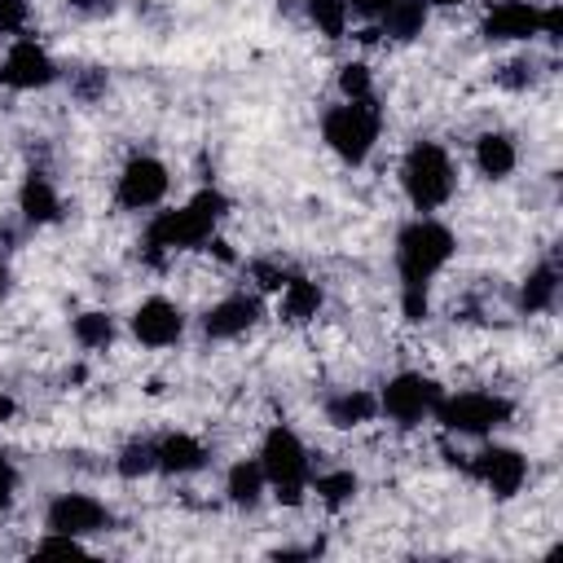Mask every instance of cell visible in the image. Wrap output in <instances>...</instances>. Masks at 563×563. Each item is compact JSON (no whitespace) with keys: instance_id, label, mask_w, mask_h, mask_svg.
<instances>
[{"instance_id":"36","label":"cell","mask_w":563,"mask_h":563,"mask_svg":"<svg viewBox=\"0 0 563 563\" xmlns=\"http://www.w3.org/2000/svg\"><path fill=\"white\" fill-rule=\"evenodd\" d=\"M501 84H510V88L532 84V66H528V62H510V66H506V75H501Z\"/></svg>"},{"instance_id":"16","label":"cell","mask_w":563,"mask_h":563,"mask_svg":"<svg viewBox=\"0 0 563 563\" xmlns=\"http://www.w3.org/2000/svg\"><path fill=\"white\" fill-rule=\"evenodd\" d=\"M154 453H158V471H167V475H194V471L207 466L202 440H194L185 431H172V435L154 440Z\"/></svg>"},{"instance_id":"8","label":"cell","mask_w":563,"mask_h":563,"mask_svg":"<svg viewBox=\"0 0 563 563\" xmlns=\"http://www.w3.org/2000/svg\"><path fill=\"white\" fill-rule=\"evenodd\" d=\"M466 471H471V479H479L497 501H506V497H515V493L523 488V479H528V457H523L519 449H510V444H488V449H479V453L466 462Z\"/></svg>"},{"instance_id":"32","label":"cell","mask_w":563,"mask_h":563,"mask_svg":"<svg viewBox=\"0 0 563 563\" xmlns=\"http://www.w3.org/2000/svg\"><path fill=\"white\" fill-rule=\"evenodd\" d=\"M13 493H18V471L9 457H0V510L13 501Z\"/></svg>"},{"instance_id":"13","label":"cell","mask_w":563,"mask_h":563,"mask_svg":"<svg viewBox=\"0 0 563 563\" xmlns=\"http://www.w3.org/2000/svg\"><path fill=\"white\" fill-rule=\"evenodd\" d=\"M132 334H136L145 347H172V343L185 334V312H180L172 299H163V295L141 299L136 312H132Z\"/></svg>"},{"instance_id":"39","label":"cell","mask_w":563,"mask_h":563,"mask_svg":"<svg viewBox=\"0 0 563 563\" xmlns=\"http://www.w3.org/2000/svg\"><path fill=\"white\" fill-rule=\"evenodd\" d=\"M427 4H440V9H453V4H462V0H427Z\"/></svg>"},{"instance_id":"25","label":"cell","mask_w":563,"mask_h":563,"mask_svg":"<svg viewBox=\"0 0 563 563\" xmlns=\"http://www.w3.org/2000/svg\"><path fill=\"white\" fill-rule=\"evenodd\" d=\"M303 13L330 40H339L347 31V0H303Z\"/></svg>"},{"instance_id":"31","label":"cell","mask_w":563,"mask_h":563,"mask_svg":"<svg viewBox=\"0 0 563 563\" xmlns=\"http://www.w3.org/2000/svg\"><path fill=\"white\" fill-rule=\"evenodd\" d=\"M541 35H545L550 44H559V40H563V9H559V4L541 9Z\"/></svg>"},{"instance_id":"34","label":"cell","mask_w":563,"mask_h":563,"mask_svg":"<svg viewBox=\"0 0 563 563\" xmlns=\"http://www.w3.org/2000/svg\"><path fill=\"white\" fill-rule=\"evenodd\" d=\"M70 9H79V13H88V18H101V13H114L119 9V0H66Z\"/></svg>"},{"instance_id":"24","label":"cell","mask_w":563,"mask_h":563,"mask_svg":"<svg viewBox=\"0 0 563 563\" xmlns=\"http://www.w3.org/2000/svg\"><path fill=\"white\" fill-rule=\"evenodd\" d=\"M308 484L317 488V501H325V506H347L356 497V488H361V479L352 471H321Z\"/></svg>"},{"instance_id":"35","label":"cell","mask_w":563,"mask_h":563,"mask_svg":"<svg viewBox=\"0 0 563 563\" xmlns=\"http://www.w3.org/2000/svg\"><path fill=\"white\" fill-rule=\"evenodd\" d=\"M387 4H396V0H347V13H361V18H383V13H387Z\"/></svg>"},{"instance_id":"12","label":"cell","mask_w":563,"mask_h":563,"mask_svg":"<svg viewBox=\"0 0 563 563\" xmlns=\"http://www.w3.org/2000/svg\"><path fill=\"white\" fill-rule=\"evenodd\" d=\"M479 31H484V40H497V44L532 40V35H541V9L532 0H497L484 9Z\"/></svg>"},{"instance_id":"21","label":"cell","mask_w":563,"mask_h":563,"mask_svg":"<svg viewBox=\"0 0 563 563\" xmlns=\"http://www.w3.org/2000/svg\"><path fill=\"white\" fill-rule=\"evenodd\" d=\"M264 488H268V479H264V471H260V462L255 457H246V462H233L229 466V475H224V493H229V501L233 506H260V497H264Z\"/></svg>"},{"instance_id":"26","label":"cell","mask_w":563,"mask_h":563,"mask_svg":"<svg viewBox=\"0 0 563 563\" xmlns=\"http://www.w3.org/2000/svg\"><path fill=\"white\" fill-rule=\"evenodd\" d=\"M70 334L79 347H106L114 339V317L110 312H79L70 321Z\"/></svg>"},{"instance_id":"33","label":"cell","mask_w":563,"mask_h":563,"mask_svg":"<svg viewBox=\"0 0 563 563\" xmlns=\"http://www.w3.org/2000/svg\"><path fill=\"white\" fill-rule=\"evenodd\" d=\"M255 277H260L264 290H282L290 273H286V268H273V264H255Z\"/></svg>"},{"instance_id":"22","label":"cell","mask_w":563,"mask_h":563,"mask_svg":"<svg viewBox=\"0 0 563 563\" xmlns=\"http://www.w3.org/2000/svg\"><path fill=\"white\" fill-rule=\"evenodd\" d=\"M554 295H559V268L545 260V264H537V268L523 277V286H519V308H523V312H545V308H554Z\"/></svg>"},{"instance_id":"4","label":"cell","mask_w":563,"mask_h":563,"mask_svg":"<svg viewBox=\"0 0 563 563\" xmlns=\"http://www.w3.org/2000/svg\"><path fill=\"white\" fill-rule=\"evenodd\" d=\"M260 471L273 488V497L282 506H299L303 493H308V479H312V462H308V449L303 440L290 431V427H268L264 440H260Z\"/></svg>"},{"instance_id":"28","label":"cell","mask_w":563,"mask_h":563,"mask_svg":"<svg viewBox=\"0 0 563 563\" xmlns=\"http://www.w3.org/2000/svg\"><path fill=\"white\" fill-rule=\"evenodd\" d=\"M106 88H110V79H106V70H97V66H79V70L70 75V92H75L79 101H101Z\"/></svg>"},{"instance_id":"20","label":"cell","mask_w":563,"mask_h":563,"mask_svg":"<svg viewBox=\"0 0 563 563\" xmlns=\"http://www.w3.org/2000/svg\"><path fill=\"white\" fill-rule=\"evenodd\" d=\"M515 163H519V150H515V141H510L506 132H484V136L475 141V167H479L488 180H506V176L515 172Z\"/></svg>"},{"instance_id":"9","label":"cell","mask_w":563,"mask_h":563,"mask_svg":"<svg viewBox=\"0 0 563 563\" xmlns=\"http://www.w3.org/2000/svg\"><path fill=\"white\" fill-rule=\"evenodd\" d=\"M167 185H172V176H167V167H163L154 154H132V158L123 163V172H119L114 198H119V207H128V211H150V207L163 202Z\"/></svg>"},{"instance_id":"17","label":"cell","mask_w":563,"mask_h":563,"mask_svg":"<svg viewBox=\"0 0 563 563\" xmlns=\"http://www.w3.org/2000/svg\"><path fill=\"white\" fill-rule=\"evenodd\" d=\"M321 299L325 295H321V286L312 277H286L282 299H277V317L290 321V325H303V321H312L321 312Z\"/></svg>"},{"instance_id":"11","label":"cell","mask_w":563,"mask_h":563,"mask_svg":"<svg viewBox=\"0 0 563 563\" xmlns=\"http://www.w3.org/2000/svg\"><path fill=\"white\" fill-rule=\"evenodd\" d=\"M57 79V62L35 44V40H13V48L0 57V84L31 92V88H48Z\"/></svg>"},{"instance_id":"5","label":"cell","mask_w":563,"mask_h":563,"mask_svg":"<svg viewBox=\"0 0 563 563\" xmlns=\"http://www.w3.org/2000/svg\"><path fill=\"white\" fill-rule=\"evenodd\" d=\"M378 128H383V114H378V101H374V97L330 106L325 119H321V136H325V145H330L343 163H352V167H361V163L374 154V145H378Z\"/></svg>"},{"instance_id":"6","label":"cell","mask_w":563,"mask_h":563,"mask_svg":"<svg viewBox=\"0 0 563 563\" xmlns=\"http://www.w3.org/2000/svg\"><path fill=\"white\" fill-rule=\"evenodd\" d=\"M515 405L506 396H493V391H457V396H440L435 405V422L444 431H457V435H488L497 431L501 422H510Z\"/></svg>"},{"instance_id":"15","label":"cell","mask_w":563,"mask_h":563,"mask_svg":"<svg viewBox=\"0 0 563 563\" xmlns=\"http://www.w3.org/2000/svg\"><path fill=\"white\" fill-rule=\"evenodd\" d=\"M18 211H22V220L35 224V229L62 220V198H57V189H53V180H48L44 172H31V176L22 180V189H18Z\"/></svg>"},{"instance_id":"3","label":"cell","mask_w":563,"mask_h":563,"mask_svg":"<svg viewBox=\"0 0 563 563\" xmlns=\"http://www.w3.org/2000/svg\"><path fill=\"white\" fill-rule=\"evenodd\" d=\"M400 189L418 216L440 211L457 189V172H453L449 150L440 141H413L400 158Z\"/></svg>"},{"instance_id":"37","label":"cell","mask_w":563,"mask_h":563,"mask_svg":"<svg viewBox=\"0 0 563 563\" xmlns=\"http://www.w3.org/2000/svg\"><path fill=\"white\" fill-rule=\"evenodd\" d=\"M9 282H13V277H9V264H4V260H0V299H4V295H9Z\"/></svg>"},{"instance_id":"1","label":"cell","mask_w":563,"mask_h":563,"mask_svg":"<svg viewBox=\"0 0 563 563\" xmlns=\"http://www.w3.org/2000/svg\"><path fill=\"white\" fill-rule=\"evenodd\" d=\"M457 238L449 224H440L435 216H413L400 233H396V273H400V312L405 321H422L431 299V282L435 273L453 260Z\"/></svg>"},{"instance_id":"7","label":"cell","mask_w":563,"mask_h":563,"mask_svg":"<svg viewBox=\"0 0 563 563\" xmlns=\"http://www.w3.org/2000/svg\"><path fill=\"white\" fill-rule=\"evenodd\" d=\"M440 396H444V391H440L435 378L405 369V374H396V378L383 383V391H378V413H387V418L400 422V427H418L422 418L435 413Z\"/></svg>"},{"instance_id":"30","label":"cell","mask_w":563,"mask_h":563,"mask_svg":"<svg viewBox=\"0 0 563 563\" xmlns=\"http://www.w3.org/2000/svg\"><path fill=\"white\" fill-rule=\"evenodd\" d=\"M35 550H40V554H84L79 537H70V532H53V528L35 541Z\"/></svg>"},{"instance_id":"23","label":"cell","mask_w":563,"mask_h":563,"mask_svg":"<svg viewBox=\"0 0 563 563\" xmlns=\"http://www.w3.org/2000/svg\"><path fill=\"white\" fill-rule=\"evenodd\" d=\"M114 471L123 479H141V475H154L158 471V453H154V440H132L123 444V453L114 457Z\"/></svg>"},{"instance_id":"14","label":"cell","mask_w":563,"mask_h":563,"mask_svg":"<svg viewBox=\"0 0 563 563\" xmlns=\"http://www.w3.org/2000/svg\"><path fill=\"white\" fill-rule=\"evenodd\" d=\"M260 321V299L255 295H224L202 312V334L207 339H238Z\"/></svg>"},{"instance_id":"29","label":"cell","mask_w":563,"mask_h":563,"mask_svg":"<svg viewBox=\"0 0 563 563\" xmlns=\"http://www.w3.org/2000/svg\"><path fill=\"white\" fill-rule=\"evenodd\" d=\"M26 18H31L26 0H0V35H22Z\"/></svg>"},{"instance_id":"10","label":"cell","mask_w":563,"mask_h":563,"mask_svg":"<svg viewBox=\"0 0 563 563\" xmlns=\"http://www.w3.org/2000/svg\"><path fill=\"white\" fill-rule=\"evenodd\" d=\"M44 528L70 532V537H92V532L110 528V510L88 493H57L44 510Z\"/></svg>"},{"instance_id":"27","label":"cell","mask_w":563,"mask_h":563,"mask_svg":"<svg viewBox=\"0 0 563 563\" xmlns=\"http://www.w3.org/2000/svg\"><path fill=\"white\" fill-rule=\"evenodd\" d=\"M339 92H343V101H361V97H374V79H369V66H365V62H347V66H339Z\"/></svg>"},{"instance_id":"38","label":"cell","mask_w":563,"mask_h":563,"mask_svg":"<svg viewBox=\"0 0 563 563\" xmlns=\"http://www.w3.org/2000/svg\"><path fill=\"white\" fill-rule=\"evenodd\" d=\"M13 418V400L9 396H0V422H9Z\"/></svg>"},{"instance_id":"19","label":"cell","mask_w":563,"mask_h":563,"mask_svg":"<svg viewBox=\"0 0 563 563\" xmlns=\"http://www.w3.org/2000/svg\"><path fill=\"white\" fill-rule=\"evenodd\" d=\"M427 18H431V4H427V0H396V4H387V13L378 18V26H383L387 40L409 44V40L422 35Z\"/></svg>"},{"instance_id":"18","label":"cell","mask_w":563,"mask_h":563,"mask_svg":"<svg viewBox=\"0 0 563 563\" xmlns=\"http://www.w3.org/2000/svg\"><path fill=\"white\" fill-rule=\"evenodd\" d=\"M374 413H378V396L365 387H347L325 400V418L334 427H365V422H374Z\"/></svg>"},{"instance_id":"2","label":"cell","mask_w":563,"mask_h":563,"mask_svg":"<svg viewBox=\"0 0 563 563\" xmlns=\"http://www.w3.org/2000/svg\"><path fill=\"white\" fill-rule=\"evenodd\" d=\"M224 211H229V198L220 189H198L185 207L158 211L150 220V229H145V255L150 260H163L172 251H194V246L211 242V233L224 220Z\"/></svg>"}]
</instances>
